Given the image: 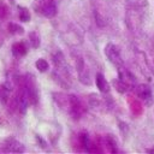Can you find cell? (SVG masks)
Listing matches in <instances>:
<instances>
[{"mask_svg":"<svg viewBox=\"0 0 154 154\" xmlns=\"http://www.w3.org/2000/svg\"><path fill=\"white\" fill-rule=\"evenodd\" d=\"M18 17H19V20L20 22H29L30 20V12L28 11L26 7H22V6H18Z\"/></svg>","mask_w":154,"mask_h":154,"instance_id":"cell-7","label":"cell"},{"mask_svg":"<svg viewBox=\"0 0 154 154\" xmlns=\"http://www.w3.org/2000/svg\"><path fill=\"white\" fill-rule=\"evenodd\" d=\"M12 53L14 57H24L28 53V47L24 42H14L12 45Z\"/></svg>","mask_w":154,"mask_h":154,"instance_id":"cell-5","label":"cell"},{"mask_svg":"<svg viewBox=\"0 0 154 154\" xmlns=\"http://www.w3.org/2000/svg\"><path fill=\"white\" fill-rule=\"evenodd\" d=\"M95 83H96V87L99 88V90L101 93H107L109 91V85L106 81V78L103 77L102 73H96L95 76Z\"/></svg>","mask_w":154,"mask_h":154,"instance_id":"cell-6","label":"cell"},{"mask_svg":"<svg viewBox=\"0 0 154 154\" xmlns=\"http://www.w3.org/2000/svg\"><path fill=\"white\" fill-rule=\"evenodd\" d=\"M137 95L141 97V100L144 101V103L147 106H152L153 105V93H152V89L147 84L138 85V88H137Z\"/></svg>","mask_w":154,"mask_h":154,"instance_id":"cell-2","label":"cell"},{"mask_svg":"<svg viewBox=\"0 0 154 154\" xmlns=\"http://www.w3.org/2000/svg\"><path fill=\"white\" fill-rule=\"evenodd\" d=\"M35 65H36V69H37L40 72H46V71L49 69V65H48V63H47L45 59H38V60L35 63Z\"/></svg>","mask_w":154,"mask_h":154,"instance_id":"cell-9","label":"cell"},{"mask_svg":"<svg viewBox=\"0 0 154 154\" xmlns=\"http://www.w3.org/2000/svg\"><path fill=\"white\" fill-rule=\"evenodd\" d=\"M69 106H70V113L73 116V118H79L82 113V105L79 100L76 96H69Z\"/></svg>","mask_w":154,"mask_h":154,"instance_id":"cell-3","label":"cell"},{"mask_svg":"<svg viewBox=\"0 0 154 154\" xmlns=\"http://www.w3.org/2000/svg\"><path fill=\"white\" fill-rule=\"evenodd\" d=\"M78 140H79V142H81V144L83 146V147H85L87 148V150H88V147H89V137H88V134L87 132H82V134H79V136H78Z\"/></svg>","mask_w":154,"mask_h":154,"instance_id":"cell-11","label":"cell"},{"mask_svg":"<svg viewBox=\"0 0 154 154\" xmlns=\"http://www.w3.org/2000/svg\"><path fill=\"white\" fill-rule=\"evenodd\" d=\"M7 30H8V32L12 34V35H22V34H24V29H23L20 25L16 24V23H8Z\"/></svg>","mask_w":154,"mask_h":154,"instance_id":"cell-8","label":"cell"},{"mask_svg":"<svg viewBox=\"0 0 154 154\" xmlns=\"http://www.w3.org/2000/svg\"><path fill=\"white\" fill-rule=\"evenodd\" d=\"M105 54L106 57L108 58V60L117 67H119L118 70H122L123 69V60H122V57L119 54V51L118 48L112 45V43H108L106 47H105Z\"/></svg>","mask_w":154,"mask_h":154,"instance_id":"cell-1","label":"cell"},{"mask_svg":"<svg viewBox=\"0 0 154 154\" xmlns=\"http://www.w3.org/2000/svg\"><path fill=\"white\" fill-rule=\"evenodd\" d=\"M149 153H154V149H152V150H149Z\"/></svg>","mask_w":154,"mask_h":154,"instance_id":"cell-14","label":"cell"},{"mask_svg":"<svg viewBox=\"0 0 154 154\" xmlns=\"http://www.w3.org/2000/svg\"><path fill=\"white\" fill-rule=\"evenodd\" d=\"M7 97H8V91L5 88V85L0 84V102L6 103L7 102Z\"/></svg>","mask_w":154,"mask_h":154,"instance_id":"cell-12","label":"cell"},{"mask_svg":"<svg viewBox=\"0 0 154 154\" xmlns=\"http://www.w3.org/2000/svg\"><path fill=\"white\" fill-rule=\"evenodd\" d=\"M29 40H30V43H31V46L34 48H37L40 46V37H38V35L36 32H34V31L30 32L29 34Z\"/></svg>","mask_w":154,"mask_h":154,"instance_id":"cell-10","label":"cell"},{"mask_svg":"<svg viewBox=\"0 0 154 154\" xmlns=\"http://www.w3.org/2000/svg\"><path fill=\"white\" fill-rule=\"evenodd\" d=\"M41 12L46 17H53L57 13V5H55L54 0H46V1H43Z\"/></svg>","mask_w":154,"mask_h":154,"instance_id":"cell-4","label":"cell"},{"mask_svg":"<svg viewBox=\"0 0 154 154\" xmlns=\"http://www.w3.org/2000/svg\"><path fill=\"white\" fill-rule=\"evenodd\" d=\"M106 141H107V143L109 144L108 147L111 148V152H112V153H116V152H117V141L112 137V135H108V136L106 137Z\"/></svg>","mask_w":154,"mask_h":154,"instance_id":"cell-13","label":"cell"}]
</instances>
